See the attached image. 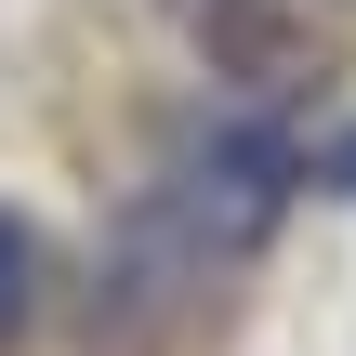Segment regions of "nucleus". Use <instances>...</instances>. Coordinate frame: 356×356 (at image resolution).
Here are the masks:
<instances>
[{
  "mask_svg": "<svg viewBox=\"0 0 356 356\" xmlns=\"http://www.w3.org/2000/svg\"><path fill=\"white\" fill-rule=\"evenodd\" d=\"M291 185H304V145L264 119V106H225V119H198L185 145H172V172L145 185L211 264H251L264 238H277V211H291Z\"/></svg>",
  "mask_w": 356,
  "mask_h": 356,
  "instance_id": "1",
  "label": "nucleus"
},
{
  "mask_svg": "<svg viewBox=\"0 0 356 356\" xmlns=\"http://www.w3.org/2000/svg\"><path fill=\"white\" fill-rule=\"evenodd\" d=\"M198 53L238 106H277L304 79V0H198Z\"/></svg>",
  "mask_w": 356,
  "mask_h": 356,
  "instance_id": "2",
  "label": "nucleus"
},
{
  "mask_svg": "<svg viewBox=\"0 0 356 356\" xmlns=\"http://www.w3.org/2000/svg\"><path fill=\"white\" fill-rule=\"evenodd\" d=\"M26 304H40V251H26V225L0 211V343L26 330Z\"/></svg>",
  "mask_w": 356,
  "mask_h": 356,
  "instance_id": "3",
  "label": "nucleus"
},
{
  "mask_svg": "<svg viewBox=\"0 0 356 356\" xmlns=\"http://www.w3.org/2000/svg\"><path fill=\"white\" fill-rule=\"evenodd\" d=\"M304 185H317V198H356V119L317 145V159H304Z\"/></svg>",
  "mask_w": 356,
  "mask_h": 356,
  "instance_id": "4",
  "label": "nucleus"
}]
</instances>
